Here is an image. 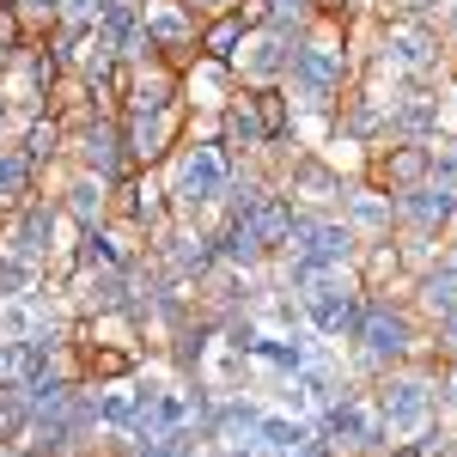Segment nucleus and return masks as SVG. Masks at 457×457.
I'll list each match as a JSON object with an SVG mask.
<instances>
[{
	"instance_id": "obj_13",
	"label": "nucleus",
	"mask_w": 457,
	"mask_h": 457,
	"mask_svg": "<svg viewBox=\"0 0 457 457\" xmlns=\"http://www.w3.org/2000/svg\"><path fill=\"white\" fill-rule=\"evenodd\" d=\"M68 165L73 171H92V177H110V183L129 171L116 116H86V122H73L68 129Z\"/></svg>"
},
{
	"instance_id": "obj_21",
	"label": "nucleus",
	"mask_w": 457,
	"mask_h": 457,
	"mask_svg": "<svg viewBox=\"0 0 457 457\" xmlns=\"http://www.w3.org/2000/svg\"><path fill=\"white\" fill-rule=\"evenodd\" d=\"M353 275H360V293H409V269H403L396 232H390V238H378V245H360Z\"/></svg>"
},
{
	"instance_id": "obj_10",
	"label": "nucleus",
	"mask_w": 457,
	"mask_h": 457,
	"mask_svg": "<svg viewBox=\"0 0 457 457\" xmlns=\"http://www.w3.org/2000/svg\"><path fill=\"white\" fill-rule=\"evenodd\" d=\"M281 189L287 202H293V213H342V195H348V177L336 171L323 153H299L293 165L281 171Z\"/></svg>"
},
{
	"instance_id": "obj_29",
	"label": "nucleus",
	"mask_w": 457,
	"mask_h": 457,
	"mask_svg": "<svg viewBox=\"0 0 457 457\" xmlns=\"http://www.w3.org/2000/svg\"><path fill=\"white\" fill-rule=\"evenodd\" d=\"M31 43H43V37L25 25V12H19L12 0H0V73L12 68V62H19V55H25Z\"/></svg>"
},
{
	"instance_id": "obj_15",
	"label": "nucleus",
	"mask_w": 457,
	"mask_h": 457,
	"mask_svg": "<svg viewBox=\"0 0 457 457\" xmlns=\"http://www.w3.org/2000/svg\"><path fill=\"white\" fill-rule=\"evenodd\" d=\"M342 220H348V232L360 245H378L396 232V195L378 189V183H366V177H353L348 195H342Z\"/></svg>"
},
{
	"instance_id": "obj_22",
	"label": "nucleus",
	"mask_w": 457,
	"mask_h": 457,
	"mask_svg": "<svg viewBox=\"0 0 457 457\" xmlns=\"http://www.w3.org/2000/svg\"><path fill=\"white\" fill-rule=\"evenodd\" d=\"M213 262H220V269H238V275H250V269H262V262H275V256L262 250V238L250 232L245 213H226V220L213 226Z\"/></svg>"
},
{
	"instance_id": "obj_24",
	"label": "nucleus",
	"mask_w": 457,
	"mask_h": 457,
	"mask_svg": "<svg viewBox=\"0 0 457 457\" xmlns=\"http://www.w3.org/2000/svg\"><path fill=\"white\" fill-rule=\"evenodd\" d=\"M37 195H43V171L12 141H0V220L6 213H25Z\"/></svg>"
},
{
	"instance_id": "obj_17",
	"label": "nucleus",
	"mask_w": 457,
	"mask_h": 457,
	"mask_svg": "<svg viewBox=\"0 0 457 457\" xmlns=\"http://www.w3.org/2000/svg\"><path fill=\"white\" fill-rule=\"evenodd\" d=\"M293 256H305V262H353L360 256V238L348 232L342 213H299Z\"/></svg>"
},
{
	"instance_id": "obj_3",
	"label": "nucleus",
	"mask_w": 457,
	"mask_h": 457,
	"mask_svg": "<svg viewBox=\"0 0 457 457\" xmlns=\"http://www.w3.org/2000/svg\"><path fill=\"white\" fill-rule=\"evenodd\" d=\"M372 403H378V421H385L390 445H409L421 439L427 427H439V409H445V390H439V372L409 360V366H390L372 378Z\"/></svg>"
},
{
	"instance_id": "obj_16",
	"label": "nucleus",
	"mask_w": 457,
	"mask_h": 457,
	"mask_svg": "<svg viewBox=\"0 0 457 457\" xmlns=\"http://www.w3.org/2000/svg\"><path fill=\"white\" fill-rule=\"evenodd\" d=\"M396 232H433V238H452V232H457V189H439V183L403 189V195H396Z\"/></svg>"
},
{
	"instance_id": "obj_2",
	"label": "nucleus",
	"mask_w": 457,
	"mask_h": 457,
	"mask_svg": "<svg viewBox=\"0 0 457 457\" xmlns=\"http://www.w3.org/2000/svg\"><path fill=\"white\" fill-rule=\"evenodd\" d=\"M353 348H360V366L378 378L390 366H409V360H421L427 348V323L415 317V305L403 299V293H366L360 299V317H353Z\"/></svg>"
},
{
	"instance_id": "obj_28",
	"label": "nucleus",
	"mask_w": 457,
	"mask_h": 457,
	"mask_svg": "<svg viewBox=\"0 0 457 457\" xmlns=\"http://www.w3.org/2000/svg\"><path fill=\"white\" fill-rule=\"evenodd\" d=\"M256 110H262V129H269V141H293V98H287V86H245ZM299 146V141H293Z\"/></svg>"
},
{
	"instance_id": "obj_11",
	"label": "nucleus",
	"mask_w": 457,
	"mask_h": 457,
	"mask_svg": "<svg viewBox=\"0 0 457 457\" xmlns=\"http://www.w3.org/2000/svg\"><path fill=\"white\" fill-rule=\"evenodd\" d=\"M360 177L378 183V189H390V195L421 189L427 177H433V141H378V146H366Z\"/></svg>"
},
{
	"instance_id": "obj_9",
	"label": "nucleus",
	"mask_w": 457,
	"mask_h": 457,
	"mask_svg": "<svg viewBox=\"0 0 457 457\" xmlns=\"http://www.w3.org/2000/svg\"><path fill=\"white\" fill-rule=\"evenodd\" d=\"M110 213H116V220H129V226H135L141 238L165 232V226L177 220L165 171H122L116 183H110Z\"/></svg>"
},
{
	"instance_id": "obj_20",
	"label": "nucleus",
	"mask_w": 457,
	"mask_h": 457,
	"mask_svg": "<svg viewBox=\"0 0 457 457\" xmlns=\"http://www.w3.org/2000/svg\"><path fill=\"white\" fill-rule=\"evenodd\" d=\"M55 208H62V220H68L73 232H86V226H104V220H110V177L68 171V183L55 189Z\"/></svg>"
},
{
	"instance_id": "obj_25",
	"label": "nucleus",
	"mask_w": 457,
	"mask_h": 457,
	"mask_svg": "<svg viewBox=\"0 0 457 457\" xmlns=\"http://www.w3.org/2000/svg\"><path fill=\"white\" fill-rule=\"evenodd\" d=\"M238 92V79H232V68L226 62H189L183 68V110H208V116H220V104Z\"/></svg>"
},
{
	"instance_id": "obj_33",
	"label": "nucleus",
	"mask_w": 457,
	"mask_h": 457,
	"mask_svg": "<svg viewBox=\"0 0 457 457\" xmlns=\"http://www.w3.org/2000/svg\"><path fill=\"white\" fill-rule=\"evenodd\" d=\"M189 6H195V19H213V12H232L238 0H189Z\"/></svg>"
},
{
	"instance_id": "obj_4",
	"label": "nucleus",
	"mask_w": 457,
	"mask_h": 457,
	"mask_svg": "<svg viewBox=\"0 0 457 457\" xmlns=\"http://www.w3.org/2000/svg\"><path fill=\"white\" fill-rule=\"evenodd\" d=\"M366 68L390 73L403 86H427L445 73V31L433 19H378V43H372Z\"/></svg>"
},
{
	"instance_id": "obj_19",
	"label": "nucleus",
	"mask_w": 457,
	"mask_h": 457,
	"mask_svg": "<svg viewBox=\"0 0 457 457\" xmlns=\"http://www.w3.org/2000/svg\"><path fill=\"white\" fill-rule=\"evenodd\" d=\"M403 299L415 305L421 323H445V317H457V256H439L433 269H421Z\"/></svg>"
},
{
	"instance_id": "obj_27",
	"label": "nucleus",
	"mask_w": 457,
	"mask_h": 457,
	"mask_svg": "<svg viewBox=\"0 0 457 457\" xmlns=\"http://www.w3.org/2000/svg\"><path fill=\"white\" fill-rule=\"evenodd\" d=\"M245 19H238V6L232 12H213V19H202V31H195V55L202 62H232L238 55V43H245Z\"/></svg>"
},
{
	"instance_id": "obj_6",
	"label": "nucleus",
	"mask_w": 457,
	"mask_h": 457,
	"mask_svg": "<svg viewBox=\"0 0 457 457\" xmlns=\"http://www.w3.org/2000/svg\"><path fill=\"white\" fill-rule=\"evenodd\" d=\"M317 445L336 457H372L385 452V421H378V403L372 390H342L323 403V421H317Z\"/></svg>"
},
{
	"instance_id": "obj_12",
	"label": "nucleus",
	"mask_w": 457,
	"mask_h": 457,
	"mask_svg": "<svg viewBox=\"0 0 457 457\" xmlns=\"http://www.w3.org/2000/svg\"><path fill=\"white\" fill-rule=\"evenodd\" d=\"M141 25H146V37H153V49H159V62H177V68L195 62V31H202V19H195L189 0H141Z\"/></svg>"
},
{
	"instance_id": "obj_30",
	"label": "nucleus",
	"mask_w": 457,
	"mask_h": 457,
	"mask_svg": "<svg viewBox=\"0 0 457 457\" xmlns=\"http://www.w3.org/2000/svg\"><path fill=\"white\" fill-rule=\"evenodd\" d=\"M31 421V403H25V385L19 378H0V445H12Z\"/></svg>"
},
{
	"instance_id": "obj_8",
	"label": "nucleus",
	"mask_w": 457,
	"mask_h": 457,
	"mask_svg": "<svg viewBox=\"0 0 457 457\" xmlns=\"http://www.w3.org/2000/svg\"><path fill=\"white\" fill-rule=\"evenodd\" d=\"M293 43H299V25H281V19L250 25L245 43H238V55H232L226 68H232L238 86H281L287 62H293Z\"/></svg>"
},
{
	"instance_id": "obj_14",
	"label": "nucleus",
	"mask_w": 457,
	"mask_h": 457,
	"mask_svg": "<svg viewBox=\"0 0 457 457\" xmlns=\"http://www.w3.org/2000/svg\"><path fill=\"white\" fill-rule=\"evenodd\" d=\"M213 141L226 146L238 165H256V159L275 146V141H269V129H262V110H256V98H250L245 86L220 104V116H213Z\"/></svg>"
},
{
	"instance_id": "obj_1",
	"label": "nucleus",
	"mask_w": 457,
	"mask_h": 457,
	"mask_svg": "<svg viewBox=\"0 0 457 457\" xmlns=\"http://www.w3.org/2000/svg\"><path fill=\"white\" fill-rule=\"evenodd\" d=\"M353 79H360V55L348 49V25H317L312 19L293 43V62H287V79H281L293 110L336 122V104H342V92Z\"/></svg>"
},
{
	"instance_id": "obj_34",
	"label": "nucleus",
	"mask_w": 457,
	"mask_h": 457,
	"mask_svg": "<svg viewBox=\"0 0 457 457\" xmlns=\"http://www.w3.org/2000/svg\"><path fill=\"white\" fill-rule=\"evenodd\" d=\"M6 122H12V104H6V86H0V141H6Z\"/></svg>"
},
{
	"instance_id": "obj_32",
	"label": "nucleus",
	"mask_w": 457,
	"mask_h": 457,
	"mask_svg": "<svg viewBox=\"0 0 457 457\" xmlns=\"http://www.w3.org/2000/svg\"><path fill=\"white\" fill-rule=\"evenodd\" d=\"M366 0H312V19L317 25H353Z\"/></svg>"
},
{
	"instance_id": "obj_18",
	"label": "nucleus",
	"mask_w": 457,
	"mask_h": 457,
	"mask_svg": "<svg viewBox=\"0 0 457 457\" xmlns=\"http://www.w3.org/2000/svg\"><path fill=\"white\" fill-rule=\"evenodd\" d=\"M122 110H183V68L177 62H141V68H129Z\"/></svg>"
},
{
	"instance_id": "obj_31",
	"label": "nucleus",
	"mask_w": 457,
	"mask_h": 457,
	"mask_svg": "<svg viewBox=\"0 0 457 457\" xmlns=\"http://www.w3.org/2000/svg\"><path fill=\"white\" fill-rule=\"evenodd\" d=\"M445 6H452V0H372L378 19H433V25H439Z\"/></svg>"
},
{
	"instance_id": "obj_7",
	"label": "nucleus",
	"mask_w": 457,
	"mask_h": 457,
	"mask_svg": "<svg viewBox=\"0 0 457 457\" xmlns=\"http://www.w3.org/2000/svg\"><path fill=\"white\" fill-rule=\"evenodd\" d=\"M122 159L129 171H165L171 153L183 146V110H122Z\"/></svg>"
},
{
	"instance_id": "obj_5",
	"label": "nucleus",
	"mask_w": 457,
	"mask_h": 457,
	"mask_svg": "<svg viewBox=\"0 0 457 457\" xmlns=\"http://www.w3.org/2000/svg\"><path fill=\"white\" fill-rule=\"evenodd\" d=\"M232 171L238 159L220 141H183L165 165V183H171V208L177 213H226V189H232Z\"/></svg>"
},
{
	"instance_id": "obj_26",
	"label": "nucleus",
	"mask_w": 457,
	"mask_h": 457,
	"mask_svg": "<svg viewBox=\"0 0 457 457\" xmlns=\"http://www.w3.org/2000/svg\"><path fill=\"white\" fill-rule=\"evenodd\" d=\"M245 220H250V232L262 238V250H269V256H293V232H299V213H293V202H287L281 189H269V195H262V202H256Z\"/></svg>"
},
{
	"instance_id": "obj_23",
	"label": "nucleus",
	"mask_w": 457,
	"mask_h": 457,
	"mask_svg": "<svg viewBox=\"0 0 457 457\" xmlns=\"http://www.w3.org/2000/svg\"><path fill=\"white\" fill-rule=\"evenodd\" d=\"M19 153L31 159L37 171H49V165H68V122L55 116V110H37V116H25V129H19Z\"/></svg>"
}]
</instances>
